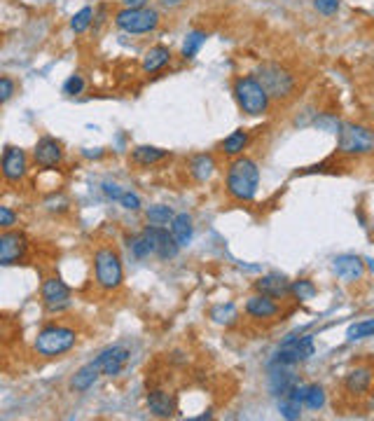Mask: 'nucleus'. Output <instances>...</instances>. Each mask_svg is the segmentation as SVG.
<instances>
[{
	"label": "nucleus",
	"mask_w": 374,
	"mask_h": 421,
	"mask_svg": "<svg viewBox=\"0 0 374 421\" xmlns=\"http://www.w3.org/2000/svg\"><path fill=\"white\" fill-rule=\"evenodd\" d=\"M124 7H145L148 5V0H122Z\"/></svg>",
	"instance_id": "obj_42"
},
{
	"label": "nucleus",
	"mask_w": 374,
	"mask_h": 421,
	"mask_svg": "<svg viewBox=\"0 0 374 421\" xmlns=\"http://www.w3.org/2000/svg\"><path fill=\"white\" fill-rule=\"evenodd\" d=\"M91 19H94V10H91V7H82L80 12L73 14L71 28L75 30V33H85V30L91 26Z\"/></svg>",
	"instance_id": "obj_32"
},
{
	"label": "nucleus",
	"mask_w": 374,
	"mask_h": 421,
	"mask_svg": "<svg viewBox=\"0 0 374 421\" xmlns=\"http://www.w3.org/2000/svg\"><path fill=\"white\" fill-rule=\"evenodd\" d=\"M349 342L356 340H365V337H374V321H361V323H353L349 328Z\"/></svg>",
	"instance_id": "obj_34"
},
{
	"label": "nucleus",
	"mask_w": 374,
	"mask_h": 421,
	"mask_svg": "<svg viewBox=\"0 0 374 421\" xmlns=\"http://www.w3.org/2000/svg\"><path fill=\"white\" fill-rule=\"evenodd\" d=\"M211 318L216 321L218 325H232V323H236L239 313H236V307L232 302H227V304H218V307H213Z\"/></svg>",
	"instance_id": "obj_29"
},
{
	"label": "nucleus",
	"mask_w": 374,
	"mask_h": 421,
	"mask_svg": "<svg viewBox=\"0 0 374 421\" xmlns=\"http://www.w3.org/2000/svg\"><path fill=\"white\" fill-rule=\"evenodd\" d=\"M171 232H173L175 241H178L180 246H187V243L192 241V234H194L192 216H187V213H178V216L171 220Z\"/></svg>",
	"instance_id": "obj_24"
},
{
	"label": "nucleus",
	"mask_w": 374,
	"mask_h": 421,
	"mask_svg": "<svg viewBox=\"0 0 374 421\" xmlns=\"http://www.w3.org/2000/svg\"><path fill=\"white\" fill-rule=\"evenodd\" d=\"M302 400L297 398L295 393H288V396H281V403H279V412L281 417L288 419V421H295L302 417Z\"/></svg>",
	"instance_id": "obj_26"
},
{
	"label": "nucleus",
	"mask_w": 374,
	"mask_h": 421,
	"mask_svg": "<svg viewBox=\"0 0 374 421\" xmlns=\"http://www.w3.org/2000/svg\"><path fill=\"white\" fill-rule=\"evenodd\" d=\"M171 61V50L164 47V45H157V47H150L148 54L143 59V71L145 73H157L159 68H164Z\"/></svg>",
	"instance_id": "obj_23"
},
{
	"label": "nucleus",
	"mask_w": 374,
	"mask_h": 421,
	"mask_svg": "<svg viewBox=\"0 0 374 421\" xmlns=\"http://www.w3.org/2000/svg\"><path fill=\"white\" fill-rule=\"evenodd\" d=\"M75 342H78V333H75L73 328L47 325L37 333L33 347L37 354L45 358H57L61 354H66V351H71L75 347Z\"/></svg>",
	"instance_id": "obj_2"
},
{
	"label": "nucleus",
	"mask_w": 374,
	"mask_h": 421,
	"mask_svg": "<svg viewBox=\"0 0 374 421\" xmlns=\"http://www.w3.org/2000/svg\"><path fill=\"white\" fill-rule=\"evenodd\" d=\"M40 295H42L45 307H47V311H52V313L66 311L73 304V300H71V288H68L66 283L61 281V279H57V277L42 281Z\"/></svg>",
	"instance_id": "obj_9"
},
{
	"label": "nucleus",
	"mask_w": 374,
	"mask_h": 421,
	"mask_svg": "<svg viewBox=\"0 0 374 421\" xmlns=\"http://www.w3.org/2000/svg\"><path fill=\"white\" fill-rule=\"evenodd\" d=\"M339 152L341 155H370L374 152V132L361 125H344L339 132Z\"/></svg>",
	"instance_id": "obj_7"
},
{
	"label": "nucleus",
	"mask_w": 374,
	"mask_h": 421,
	"mask_svg": "<svg viewBox=\"0 0 374 421\" xmlns=\"http://www.w3.org/2000/svg\"><path fill=\"white\" fill-rule=\"evenodd\" d=\"M257 293L262 295H269L274 300H281V297H286L290 293V288H293V283H288L286 277H281V274H269V277H262L255 283Z\"/></svg>",
	"instance_id": "obj_18"
},
{
	"label": "nucleus",
	"mask_w": 374,
	"mask_h": 421,
	"mask_svg": "<svg viewBox=\"0 0 374 421\" xmlns=\"http://www.w3.org/2000/svg\"><path fill=\"white\" fill-rule=\"evenodd\" d=\"M94 274H96V283L103 290H117L122 286V279H124V272H122V263H119L117 253L112 248L96 250Z\"/></svg>",
	"instance_id": "obj_5"
},
{
	"label": "nucleus",
	"mask_w": 374,
	"mask_h": 421,
	"mask_svg": "<svg viewBox=\"0 0 374 421\" xmlns=\"http://www.w3.org/2000/svg\"><path fill=\"white\" fill-rule=\"evenodd\" d=\"M12 94H14V82L7 78V75H3V78H0V101L7 103L12 98Z\"/></svg>",
	"instance_id": "obj_37"
},
{
	"label": "nucleus",
	"mask_w": 374,
	"mask_h": 421,
	"mask_svg": "<svg viewBox=\"0 0 374 421\" xmlns=\"http://www.w3.org/2000/svg\"><path fill=\"white\" fill-rule=\"evenodd\" d=\"M166 155L169 152L162 150V148H152V145H139L134 152H132V159L136 164H141V166H150V164H157V162H162V159H166Z\"/></svg>",
	"instance_id": "obj_25"
},
{
	"label": "nucleus",
	"mask_w": 374,
	"mask_h": 421,
	"mask_svg": "<svg viewBox=\"0 0 374 421\" xmlns=\"http://www.w3.org/2000/svg\"><path fill=\"white\" fill-rule=\"evenodd\" d=\"M82 89H85V80H82L80 75H71L64 84L66 96H78V94H82Z\"/></svg>",
	"instance_id": "obj_35"
},
{
	"label": "nucleus",
	"mask_w": 374,
	"mask_h": 421,
	"mask_svg": "<svg viewBox=\"0 0 374 421\" xmlns=\"http://www.w3.org/2000/svg\"><path fill=\"white\" fill-rule=\"evenodd\" d=\"M26 173V152L21 148H12L7 145L3 152V175L7 183H14L19 178H24Z\"/></svg>",
	"instance_id": "obj_13"
},
{
	"label": "nucleus",
	"mask_w": 374,
	"mask_h": 421,
	"mask_svg": "<svg viewBox=\"0 0 374 421\" xmlns=\"http://www.w3.org/2000/svg\"><path fill=\"white\" fill-rule=\"evenodd\" d=\"M246 313H250L253 318H271L279 313V304L274 302V297L257 293L246 302Z\"/></svg>",
	"instance_id": "obj_20"
},
{
	"label": "nucleus",
	"mask_w": 374,
	"mask_h": 421,
	"mask_svg": "<svg viewBox=\"0 0 374 421\" xmlns=\"http://www.w3.org/2000/svg\"><path fill=\"white\" fill-rule=\"evenodd\" d=\"M115 26L124 33H150L159 26V12L152 7H124L115 14Z\"/></svg>",
	"instance_id": "obj_4"
},
{
	"label": "nucleus",
	"mask_w": 374,
	"mask_h": 421,
	"mask_svg": "<svg viewBox=\"0 0 374 421\" xmlns=\"http://www.w3.org/2000/svg\"><path fill=\"white\" fill-rule=\"evenodd\" d=\"M234 98L246 115H262L269 108L271 96L267 94V89L259 84L257 78L243 75V78H236L234 82Z\"/></svg>",
	"instance_id": "obj_3"
},
{
	"label": "nucleus",
	"mask_w": 374,
	"mask_h": 421,
	"mask_svg": "<svg viewBox=\"0 0 374 421\" xmlns=\"http://www.w3.org/2000/svg\"><path fill=\"white\" fill-rule=\"evenodd\" d=\"M332 272L337 274V279L353 283L365 274V265L358 255H339L332 260Z\"/></svg>",
	"instance_id": "obj_15"
},
{
	"label": "nucleus",
	"mask_w": 374,
	"mask_h": 421,
	"mask_svg": "<svg viewBox=\"0 0 374 421\" xmlns=\"http://www.w3.org/2000/svg\"><path fill=\"white\" fill-rule=\"evenodd\" d=\"M246 145H248V134L243 132V129H239V132L230 134L223 141V152H225V155H230V157H236V155H241V152L246 150Z\"/></svg>",
	"instance_id": "obj_27"
},
{
	"label": "nucleus",
	"mask_w": 374,
	"mask_h": 421,
	"mask_svg": "<svg viewBox=\"0 0 374 421\" xmlns=\"http://www.w3.org/2000/svg\"><path fill=\"white\" fill-rule=\"evenodd\" d=\"M129 248H132V253H134V258H139V260H143V258H148L150 253H152V243H150V239H148V234H139V236H134V239H129Z\"/></svg>",
	"instance_id": "obj_33"
},
{
	"label": "nucleus",
	"mask_w": 374,
	"mask_h": 421,
	"mask_svg": "<svg viewBox=\"0 0 374 421\" xmlns=\"http://www.w3.org/2000/svg\"><path fill=\"white\" fill-rule=\"evenodd\" d=\"M297 386V377L288 370V365L274 363V370L269 374V388L274 396H288Z\"/></svg>",
	"instance_id": "obj_17"
},
{
	"label": "nucleus",
	"mask_w": 374,
	"mask_h": 421,
	"mask_svg": "<svg viewBox=\"0 0 374 421\" xmlns=\"http://www.w3.org/2000/svg\"><path fill=\"white\" fill-rule=\"evenodd\" d=\"M14 220H17V216L10 211V206H0V227L10 229L14 225Z\"/></svg>",
	"instance_id": "obj_39"
},
{
	"label": "nucleus",
	"mask_w": 374,
	"mask_h": 421,
	"mask_svg": "<svg viewBox=\"0 0 374 421\" xmlns=\"http://www.w3.org/2000/svg\"><path fill=\"white\" fill-rule=\"evenodd\" d=\"M314 7L325 17H332L339 10V0H314Z\"/></svg>",
	"instance_id": "obj_36"
},
{
	"label": "nucleus",
	"mask_w": 374,
	"mask_h": 421,
	"mask_svg": "<svg viewBox=\"0 0 374 421\" xmlns=\"http://www.w3.org/2000/svg\"><path fill=\"white\" fill-rule=\"evenodd\" d=\"M98 377H103V372H101V367H98L96 361L82 365L80 370L73 374V379H71V391H75V393H85V391H89V388L98 381Z\"/></svg>",
	"instance_id": "obj_16"
},
{
	"label": "nucleus",
	"mask_w": 374,
	"mask_h": 421,
	"mask_svg": "<svg viewBox=\"0 0 374 421\" xmlns=\"http://www.w3.org/2000/svg\"><path fill=\"white\" fill-rule=\"evenodd\" d=\"M145 218H148L150 225H169L171 220L175 218V213L171 206H164V204H157V206H150L148 211H145Z\"/></svg>",
	"instance_id": "obj_28"
},
{
	"label": "nucleus",
	"mask_w": 374,
	"mask_h": 421,
	"mask_svg": "<svg viewBox=\"0 0 374 421\" xmlns=\"http://www.w3.org/2000/svg\"><path fill=\"white\" fill-rule=\"evenodd\" d=\"M185 0H159V5L166 7V10H175V7H180Z\"/></svg>",
	"instance_id": "obj_41"
},
{
	"label": "nucleus",
	"mask_w": 374,
	"mask_h": 421,
	"mask_svg": "<svg viewBox=\"0 0 374 421\" xmlns=\"http://www.w3.org/2000/svg\"><path fill=\"white\" fill-rule=\"evenodd\" d=\"M129 358H132L129 349H124V347H110V349H105V351H101V354H98L96 363H98V367H101L103 377H117V374L127 367Z\"/></svg>",
	"instance_id": "obj_12"
},
{
	"label": "nucleus",
	"mask_w": 374,
	"mask_h": 421,
	"mask_svg": "<svg viewBox=\"0 0 374 421\" xmlns=\"http://www.w3.org/2000/svg\"><path fill=\"white\" fill-rule=\"evenodd\" d=\"M213 173H216V159L211 155H194L189 159V175L197 183H206Z\"/></svg>",
	"instance_id": "obj_21"
},
{
	"label": "nucleus",
	"mask_w": 374,
	"mask_h": 421,
	"mask_svg": "<svg viewBox=\"0 0 374 421\" xmlns=\"http://www.w3.org/2000/svg\"><path fill=\"white\" fill-rule=\"evenodd\" d=\"M290 293H293L297 300H302V302H309V300H314L316 297V286H314V281H309V279H300V281H295L293 283V288H290Z\"/></svg>",
	"instance_id": "obj_30"
},
{
	"label": "nucleus",
	"mask_w": 374,
	"mask_h": 421,
	"mask_svg": "<svg viewBox=\"0 0 374 421\" xmlns=\"http://www.w3.org/2000/svg\"><path fill=\"white\" fill-rule=\"evenodd\" d=\"M259 188V168L253 159L236 157L227 166V192L236 202H250L257 195Z\"/></svg>",
	"instance_id": "obj_1"
},
{
	"label": "nucleus",
	"mask_w": 374,
	"mask_h": 421,
	"mask_svg": "<svg viewBox=\"0 0 374 421\" xmlns=\"http://www.w3.org/2000/svg\"><path fill=\"white\" fill-rule=\"evenodd\" d=\"M257 80L271 98H288L295 91L293 75L281 64H262L257 68Z\"/></svg>",
	"instance_id": "obj_6"
},
{
	"label": "nucleus",
	"mask_w": 374,
	"mask_h": 421,
	"mask_svg": "<svg viewBox=\"0 0 374 421\" xmlns=\"http://www.w3.org/2000/svg\"><path fill=\"white\" fill-rule=\"evenodd\" d=\"M103 192L108 195L110 199H117V202L122 199V195H124V192L119 190V185H115V183H105V185H103Z\"/></svg>",
	"instance_id": "obj_40"
},
{
	"label": "nucleus",
	"mask_w": 374,
	"mask_h": 421,
	"mask_svg": "<svg viewBox=\"0 0 374 421\" xmlns=\"http://www.w3.org/2000/svg\"><path fill=\"white\" fill-rule=\"evenodd\" d=\"M372 384V370L370 367H356L344 379V386L349 393H365Z\"/></svg>",
	"instance_id": "obj_22"
},
{
	"label": "nucleus",
	"mask_w": 374,
	"mask_h": 421,
	"mask_svg": "<svg viewBox=\"0 0 374 421\" xmlns=\"http://www.w3.org/2000/svg\"><path fill=\"white\" fill-rule=\"evenodd\" d=\"M26 248H28V241L24 234L5 229V232L0 234V265L10 267L14 263H19V260L24 258Z\"/></svg>",
	"instance_id": "obj_11"
},
{
	"label": "nucleus",
	"mask_w": 374,
	"mask_h": 421,
	"mask_svg": "<svg viewBox=\"0 0 374 421\" xmlns=\"http://www.w3.org/2000/svg\"><path fill=\"white\" fill-rule=\"evenodd\" d=\"M119 204L124 206L127 211H139L141 209V199H139V195H134V192H124V195H122Z\"/></svg>",
	"instance_id": "obj_38"
},
{
	"label": "nucleus",
	"mask_w": 374,
	"mask_h": 421,
	"mask_svg": "<svg viewBox=\"0 0 374 421\" xmlns=\"http://www.w3.org/2000/svg\"><path fill=\"white\" fill-rule=\"evenodd\" d=\"M145 234H148V239L152 243V253H155L159 260H173L178 255L180 243L175 241L173 232H169V229H164L162 225H150L145 229Z\"/></svg>",
	"instance_id": "obj_10"
},
{
	"label": "nucleus",
	"mask_w": 374,
	"mask_h": 421,
	"mask_svg": "<svg viewBox=\"0 0 374 421\" xmlns=\"http://www.w3.org/2000/svg\"><path fill=\"white\" fill-rule=\"evenodd\" d=\"M37 166L42 168H52L61 162V157H64V150H61V143L57 139H52V136H42L40 141L35 143V152H33Z\"/></svg>",
	"instance_id": "obj_14"
},
{
	"label": "nucleus",
	"mask_w": 374,
	"mask_h": 421,
	"mask_svg": "<svg viewBox=\"0 0 374 421\" xmlns=\"http://www.w3.org/2000/svg\"><path fill=\"white\" fill-rule=\"evenodd\" d=\"M311 356H314V337L311 335H288L284 344H281L274 363L293 367L297 363L307 361Z\"/></svg>",
	"instance_id": "obj_8"
},
{
	"label": "nucleus",
	"mask_w": 374,
	"mask_h": 421,
	"mask_svg": "<svg viewBox=\"0 0 374 421\" xmlns=\"http://www.w3.org/2000/svg\"><path fill=\"white\" fill-rule=\"evenodd\" d=\"M204 42H206V33H204V30H192V33L187 35L185 45H182V57H185V59H194L197 52L201 50Z\"/></svg>",
	"instance_id": "obj_31"
},
{
	"label": "nucleus",
	"mask_w": 374,
	"mask_h": 421,
	"mask_svg": "<svg viewBox=\"0 0 374 421\" xmlns=\"http://www.w3.org/2000/svg\"><path fill=\"white\" fill-rule=\"evenodd\" d=\"M145 403H148V410L152 412L155 417H171L173 410H175V400L171 393L162 391V388H155V391H150L148 398H145Z\"/></svg>",
	"instance_id": "obj_19"
}]
</instances>
